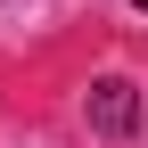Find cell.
Returning a JSON list of instances; mask_svg holds the SVG:
<instances>
[{"label":"cell","mask_w":148,"mask_h":148,"mask_svg":"<svg viewBox=\"0 0 148 148\" xmlns=\"http://www.w3.org/2000/svg\"><path fill=\"white\" fill-rule=\"evenodd\" d=\"M82 107H90V132H99V140H132L140 132V90L123 82V74H99Z\"/></svg>","instance_id":"6da1fadb"},{"label":"cell","mask_w":148,"mask_h":148,"mask_svg":"<svg viewBox=\"0 0 148 148\" xmlns=\"http://www.w3.org/2000/svg\"><path fill=\"white\" fill-rule=\"evenodd\" d=\"M132 8H148V0H132Z\"/></svg>","instance_id":"7a4b0ae2"}]
</instances>
